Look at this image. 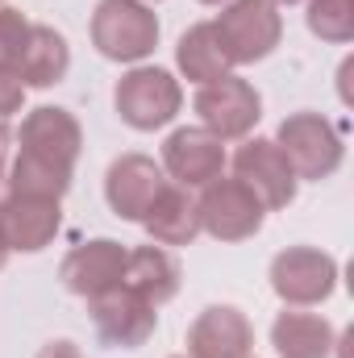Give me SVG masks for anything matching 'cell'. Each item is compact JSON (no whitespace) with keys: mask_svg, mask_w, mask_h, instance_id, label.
I'll return each instance as SVG.
<instances>
[{"mask_svg":"<svg viewBox=\"0 0 354 358\" xmlns=\"http://www.w3.org/2000/svg\"><path fill=\"white\" fill-rule=\"evenodd\" d=\"M221 46H225V59L229 63H255L267 59L279 42V13L271 0H234L221 21H213Z\"/></svg>","mask_w":354,"mask_h":358,"instance_id":"4","label":"cell"},{"mask_svg":"<svg viewBox=\"0 0 354 358\" xmlns=\"http://www.w3.org/2000/svg\"><path fill=\"white\" fill-rule=\"evenodd\" d=\"M234 167H238V179L263 200V208H288L292 204V196H296V171L288 167V159L279 155L275 142H263V138L246 142L238 150Z\"/></svg>","mask_w":354,"mask_h":358,"instance_id":"9","label":"cell"},{"mask_svg":"<svg viewBox=\"0 0 354 358\" xmlns=\"http://www.w3.org/2000/svg\"><path fill=\"white\" fill-rule=\"evenodd\" d=\"M334 279H338L334 259L309 246H292L271 263V283L288 304H321L334 292Z\"/></svg>","mask_w":354,"mask_h":358,"instance_id":"8","label":"cell"},{"mask_svg":"<svg viewBox=\"0 0 354 358\" xmlns=\"http://www.w3.org/2000/svg\"><path fill=\"white\" fill-rule=\"evenodd\" d=\"M279 155L300 179H325L342 163V138L321 113H296L279 125Z\"/></svg>","mask_w":354,"mask_h":358,"instance_id":"2","label":"cell"},{"mask_svg":"<svg viewBox=\"0 0 354 358\" xmlns=\"http://www.w3.org/2000/svg\"><path fill=\"white\" fill-rule=\"evenodd\" d=\"M67 42L63 34H55L50 25H29V38H25V50L17 59V80L29 84V88H50L67 76Z\"/></svg>","mask_w":354,"mask_h":358,"instance_id":"18","label":"cell"},{"mask_svg":"<svg viewBox=\"0 0 354 358\" xmlns=\"http://www.w3.org/2000/svg\"><path fill=\"white\" fill-rule=\"evenodd\" d=\"M92 42L104 59L134 63L155 50L159 21L142 0H100V8L92 17Z\"/></svg>","mask_w":354,"mask_h":358,"instance_id":"1","label":"cell"},{"mask_svg":"<svg viewBox=\"0 0 354 358\" xmlns=\"http://www.w3.org/2000/svg\"><path fill=\"white\" fill-rule=\"evenodd\" d=\"M63 283L76 292V296H104L113 287H121V275H125V250L108 238L88 242V246H76L67 259H63Z\"/></svg>","mask_w":354,"mask_h":358,"instance_id":"11","label":"cell"},{"mask_svg":"<svg viewBox=\"0 0 354 358\" xmlns=\"http://www.w3.org/2000/svg\"><path fill=\"white\" fill-rule=\"evenodd\" d=\"M8 146H13V134H8V125L0 121V179L8 171Z\"/></svg>","mask_w":354,"mask_h":358,"instance_id":"26","label":"cell"},{"mask_svg":"<svg viewBox=\"0 0 354 358\" xmlns=\"http://www.w3.org/2000/svg\"><path fill=\"white\" fill-rule=\"evenodd\" d=\"M163 171L155 167V159L146 155H125L108 167V179H104V192H108V204L117 217L125 221H142L146 208L155 204V196L163 192Z\"/></svg>","mask_w":354,"mask_h":358,"instance_id":"10","label":"cell"},{"mask_svg":"<svg viewBox=\"0 0 354 358\" xmlns=\"http://www.w3.org/2000/svg\"><path fill=\"white\" fill-rule=\"evenodd\" d=\"M196 208H200V229H208L221 242H242L263 225V200L242 179L217 176L213 183H204V196L196 200Z\"/></svg>","mask_w":354,"mask_h":358,"instance_id":"3","label":"cell"},{"mask_svg":"<svg viewBox=\"0 0 354 358\" xmlns=\"http://www.w3.org/2000/svg\"><path fill=\"white\" fill-rule=\"evenodd\" d=\"M351 346H354V334H346L342 338V358H351Z\"/></svg>","mask_w":354,"mask_h":358,"instance_id":"27","label":"cell"},{"mask_svg":"<svg viewBox=\"0 0 354 358\" xmlns=\"http://www.w3.org/2000/svg\"><path fill=\"white\" fill-rule=\"evenodd\" d=\"M279 358H325L334 346V329L325 317L313 313H283L271 329Z\"/></svg>","mask_w":354,"mask_h":358,"instance_id":"19","label":"cell"},{"mask_svg":"<svg viewBox=\"0 0 354 358\" xmlns=\"http://www.w3.org/2000/svg\"><path fill=\"white\" fill-rule=\"evenodd\" d=\"M204 4H217V0H204Z\"/></svg>","mask_w":354,"mask_h":358,"instance_id":"30","label":"cell"},{"mask_svg":"<svg viewBox=\"0 0 354 358\" xmlns=\"http://www.w3.org/2000/svg\"><path fill=\"white\" fill-rule=\"evenodd\" d=\"M309 29L325 42H351L354 38V0H313L309 4Z\"/></svg>","mask_w":354,"mask_h":358,"instance_id":"22","label":"cell"},{"mask_svg":"<svg viewBox=\"0 0 354 358\" xmlns=\"http://www.w3.org/2000/svg\"><path fill=\"white\" fill-rule=\"evenodd\" d=\"M142 225H146L150 238L163 242V246H187V242L200 234V208H196V200L187 196V187H179V183L167 187V183H163V192H159L155 204L146 208Z\"/></svg>","mask_w":354,"mask_h":358,"instance_id":"16","label":"cell"},{"mask_svg":"<svg viewBox=\"0 0 354 358\" xmlns=\"http://www.w3.org/2000/svg\"><path fill=\"white\" fill-rule=\"evenodd\" d=\"M117 113L134 129H159L179 113V84L159 67H138L117 84Z\"/></svg>","mask_w":354,"mask_h":358,"instance_id":"6","label":"cell"},{"mask_svg":"<svg viewBox=\"0 0 354 358\" xmlns=\"http://www.w3.org/2000/svg\"><path fill=\"white\" fill-rule=\"evenodd\" d=\"M38 358H80V350H76L71 342H50V346H46Z\"/></svg>","mask_w":354,"mask_h":358,"instance_id":"25","label":"cell"},{"mask_svg":"<svg viewBox=\"0 0 354 358\" xmlns=\"http://www.w3.org/2000/svg\"><path fill=\"white\" fill-rule=\"evenodd\" d=\"M271 4H292V0H271Z\"/></svg>","mask_w":354,"mask_h":358,"instance_id":"29","label":"cell"},{"mask_svg":"<svg viewBox=\"0 0 354 358\" xmlns=\"http://www.w3.org/2000/svg\"><path fill=\"white\" fill-rule=\"evenodd\" d=\"M92 325H96V338L104 346L134 350L155 334V304H146L129 287H113V292L92 300Z\"/></svg>","mask_w":354,"mask_h":358,"instance_id":"7","label":"cell"},{"mask_svg":"<svg viewBox=\"0 0 354 358\" xmlns=\"http://www.w3.org/2000/svg\"><path fill=\"white\" fill-rule=\"evenodd\" d=\"M21 96H25V84L17 80V71H4L0 67V117L17 113L21 108Z\"/></svg>","mask_w":354,"mask_h":358,"instance_id":"24","label":"cell"},{"mask_svg":"<svg viewBox=\"0 0 354 358\" xmlns=\"http://www.w3.org/2000/svg\"><path fill=\"white\" fill-rule=\"evenodd\" d=\"M179 67H183V76L196 80V84H213V80L229 76L234 63L225 59V46H221L213 21H208V25H192V29L183 34V42H179Z\"/></svg>","mask_w":354,"mask_h":358,"instance_id":"20","label":"cell"},{"mask_svg":"<svg viewBox=\"0 0 354 358\" xmlns=\"http://www.w3.org/2000/svg\"><path fill=\"white\" fill-rule=\"evenodd\" d=\"M121 287H129L134 296H142L146 304H167L179 292V267L176 259L159 246H142L134 255H125V275H121Z\"/></svg>","mask_w":354,"mask_h":358,"instance_id":"17","label":"cell"},{"mask_svg":"<svg viewBox=\"0 0 354 358\" xmlns=\"http://www.w3.org/2000/svg\"><path fill=\"white\" fill-rule=\"evenodd\" d=\"M25 38H29V21L17 8H0V67L4 71H17V59L25 50Z\"/></svg>","mask_w":354,"mask_h":358,"instance_id":"23","label":"cell"},{"mask_svg":"<svg viewBox=\"0 0 354 358\" xmlns=\"http://www.w3.org/2000/svg\"><path fill=\"white\" fill-rule=\"evenodd\" d=\"M167 171L179 179V187H204L221 176L225 167V146L208 129H179L167 138Z\"/></svg>","mask_w":354,"mask_h":358,"instance_id":"14","label":"cell"},{"mask_svg":"<svg viewBox=\"0 0 354 358\" xmlns=\"http://www.w3.org/2000/svg\"><path fill=\"white\" fill-rule=\"evenodd\" d=\"M21 155H34V159H46L55 167H76L80 159V125L71 113L63 108H38L25 117L21 125Z\"/></svg>","mask_w":354,"mask_h":358,"instance_id":"13","label":"cell"},{"mask_svg":"<svg viewBox=\"0 0 354 358\" xmlns=\"http://www.w3.org/2000/svg\"><path fill=\"white\" fill-rule=\"evenodd\" d=\"M4 259H8V242H4V229H0V267H4Z\"/></svg>","mask_w":354,"mask_h":358,"instance_id":"28","label":"cell"},{"mask_svg":"<svg viewBox=\"0 0 354 358\" xmlns=\"http://www.w3.org/2000/svg\"><path fill=\"white\" fill-rule=\"evenodd\" d=\"M250 342H255V334L238 308H204L196 317V325L187 329L192 358H246Z\"/></svg>","mask_w":354,"mask_h":358,"instance_id":"15","label":"cell"},{"mask_svg":"<svg viewBox=\"0 0 354 358\" xmlns=\"http://www.w3.org/2000/svg\"><path fill=\"white\" fill-rule=\"evenodd\" d=\"M196 113L213 138H246L259 121V92L238 76H221L213 84H200Z\"/></svg>","mask_w":354,"mask_h":358,"instance_id":"5","label":"cell"},{"mask_svg":"<svg viewBox=\"0 0 354 358\" xmlns=\"http://www.w3.org/2000/svg\"><path fill=\"white\" fill-rule=\"evenodd\" d=\"M8 183L13 192L21 196H46V200H63V192L71 187V171L67 167H55L46 159H34V155H17L8 163Z\"/></svg>","mask_w":354,"mask_h":358,"instance_id":"21","label":"cell"},{"mask_svg":"<svg viewBox=\"0 0 354 358\" xmlns=\"http://www.w3.org/2000/svg\"><path fill=\"white\" fill-rule=\"evenodd\" d=\"M0 229L8 250H42L59 234V200L8 192L0 204Z\"/></svg>","mask_w":354,"mask_h":358,"instance_id":"12","label":"cell"}]
</instances>
